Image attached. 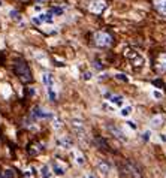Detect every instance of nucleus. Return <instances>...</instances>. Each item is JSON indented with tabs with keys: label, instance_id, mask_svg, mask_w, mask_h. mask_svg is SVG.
Instances as JSON below:
<instances>
[{
	"label": "nucleus",
	"instance_id": "1",
	"mask_svg": "<svg viewBox=\"0 0 166 178\" xmlns=\"http://www.w3.org/2000/svg\"><path fill=\"white\" fill-rule=\"evenodd\" d=\"M14 70H15V73H17L24 82H29V81L33 79L32 70H30V67H29V65H27L26 61H17V63L14 65Z\"/></svg>",
	"mask_w": 166,
	"mask_h": 178
},
{
	"label": "nucleus",
	"instance_id": "2",
	"mask_svg": "<svg viewBox=\"0 0 166 178\" xmlns=\"http://www.w3.org/2000/svg\"><path fill=\"white\" fill-rule=\"evenodd\" d=\"M124 56L129 58V61H130L135 67H142V66H144V63H145L144 57L141 56L138 51H133V49H126V51H124Z\"/></svg>",
	"mask_w": 166,
	"mask_h": 178
},
{
	"label": "nucleus",
	"instance_id": "3",
	"mask_svg": "<svg viewBox=\"0 0 166 178\" xmlns=\"http://www.w3.org/2000/svg\"><path fill=\"white\" fill-rule=\"evenodd\" d=\"M94 44L100 46V48H106V46H109L112 44V38L106 32H97L94 34Z\"/></svg>",
	"mask_w": 166,
	"mask_h": 178
},
{
	"label": "nucleus",
	"instance_id": "4",
	"mask_svg": "<svg viewBox=\"0 0 166 178\" xmlns=\"http://www.w3.org/2000/svg\"><path fill=\"white\" fill-rule=\"evenodd\" d=\"M72 129L75 130V133L78 135V138H79L81 141L85 139V126H84V121H82V120L73 118V120H72Z\"/></svg>",
	"mask_w": 166,
	"mask_h": 178
},
{
	"label": "nucleus",
	"instance_id": "5",
	"mask_svg": "<svg viewBox=\"0 0 166 178\" xmlns=\"http://www.w3.org/2000/svg\"><path fill=\"white\" fill-rule=\"evenodd\" d=\"M106 8V3H105V0H94V2H91V5H90V11L93 12V14H102V11Z\"/></svg>",
	"mask_w": 166,
	"mask_h": 178
},
{
	"label": "nucleus",
	"instance_id": "6",
	"mask_svg": "<svg viewBox=\"0 0 166 178\" xmlns=\"http://www.w3.org/2000/svg\"><path fill=\"white\" fill-rule=\"evenodd\" d=\"M127 169H129V172H130V175L133 178H144L142 172L139 171V168L136 166L133 162H130V160H127Z\"/></svg>",
	"mask_w": 166,
	"mask_h": 178
},
{
	"label": "nucleus",
	"instance_id": "7",
	"mask_svg": "<svg viewBox=\"0 0 166 178\" xmlns=\"http://www.w3.org/2000/svg\"><path fill=\"white\" fill-rule=\"evenodd\" d=\"M33 117L34 118H51L53 117V114L49 111H45V109H42V108H34L33 109Z\"/></svg>",
	"mask_w": 166,
	"mask_h": 178
},
{
	"label": "nucleus",
	"instance_id": "8",
	"mask_svg": "<svg viewBox=\"0 0 166 178\" xmlns=\"http://www.w3.org/2000/svg\"><path fill=\"white\" fill-rule=\"evenodd\" d=\"M108 130H109L111 133L114 135L117 139H120V141H123V142H124V141H127V138L124 136V133H123L120 129H117L115 126H108Z\"/></svg>",
	"mask_w": 166,
	"mask_h": 178
},
{
	"label": "nucleus",
	"instance_id": "9",
	"mask_svg": "<svg viewBox=\"0 0 166 178\" xmlns=\"http://www.w3.org/2000/svg\"><path fill=\"white\" fill-rule=\"evenodd\" d=\"M97 169H99L103 175H108L111 171V165L108 162H105V160H99V162H97Z\"/></svg>",
	"mask_w": 166,
	"mask_h": 178
},
{
	"label": "nucleus",
	"instance_id": "10",
	"mask_svg": "<svg viewBox=\"0 0 166 178\" xmlns=\"http://www.w3.org/2000/svg\"><path fill=\"white\" fill-rule=\"evenodd\" d=\"M57 144L60 145L61 148H70L72 147V139L69 136H61L57 139Z\"/></svg>",
	"mask_w": 166,
	"mask_h": 178
},
{
	"label": "nucleus",
	"instance_id": "11",
	"mask_svg": "<svg viewBox=\"0 0 166 178\" xmlns=\"http://www.w3.org/2000/svg\"><path fill=\"white\" fill-rule=\"evenodd\" d=\"M157 69L160 72H166V54H162L157 60Z\"/></svg>",
	"mask_w": 166,
	"mask_h": 178
},
{
	"label": "nucleus",
	"instance_id": "12",
	"mask_svg": "<svg viewBox=\"0 0 166 178\" xmlns=\"http://www.w3.org/2000/svg\"><path fill=\"white\" fill-rule=\"evenodd\" d=\"M106 97H108L114 105H118V106L123 105V96H118V94H106Z\"/></svg>",
	"mask_w": 166,
	"mask_h": 178
},
{
	"label": "nucleus",
	"instance_id": "13",
	"mask_svg": "<svg viewBox=\"0 0 166 178\" xmlns=\"http://www.w3.org/2000/svg\"><path fill=\"white\" fill-rule=\"evenodd\" d=\"M53 17H54V15H53L49 11L41 12V14H39V18L42 20V22H49V24H51V22H53Z\"/></svg>",
	"mask_w": 166,
	"mask_h": 178
},
{
	"label": "nucleus",
	"instance_id": "14",
	"mask_svg": "<svg viewBox=\"0 0 166 178\" xmlns=\"http://www.w3.org/2000/svg\"><path fill=\"white\" fill-rule=\"evenodd\" d=\"M42 81H44V84H45L46 89L54 85V79H53V77H51L49 73H44V75H42Z\"/></svg>",
	"mask_w": 166,
	"mask_h": 178
},
{
	"label": "nucleus",
	"instance_id": "15",
	"mask_svg": "<svg viewBox=\"0 0 166 178\" xmlns=\"http://www.w3.org/2000/svg\"><path fill=\"white\" fill-rule=\"evenodd\" d=\"M162 124H163V115H156V117L151 118V126L153 127H159Z\"/></svg>",
	"mask_w": 166,
	"mask_h": 178
},
{
	"label": "nucleus",
	"instance_id": "16",
	"mask_svg": "<svg viewBox=\"0 0 166 178\" xmlns=\"http://www.w3.org/2000/svg\"><path fill=\"white\" fill-rule=\"evenodd\" d=\"M156 8H157V11L160 12L162 15H166V0H159Z\"/></svg>",
	"mask_w": 166,
	"mask_h": 178
},
{
	"label": "nucleus",
	"instance_id": "17",
	"mask_svg": "<svg viewBox=\"0 0 166 178\" xmlns=\"http://www.w3.org/2000/svg\"><path fill=\"white\" fill-rule=\"evenodd\" d=\"M54 87H55V85H53V87H48V89H46V91H48V97H49V100H51V102H55V99H57V91H55Z\"/></svg>",
	"mask_w": 166,
	"mask_h": 178
},
{
	"label": "nucleus",
	"instance_id": "18",
	"mask_svg": "<svg viewBox=\"0 0 166 178\" xmlns=\"http://www.w3.org/2000/svg\"><path fill=\"white\" fill-rule=\"evenodd\" d=\"M49 12H51L53 15L60 17V15H63V14H65V9H63V8H60V6H55V8H53V9H49Z\"/></svg>",
	"mask_w": 166,
	"mask_h": 178
},
{
	"label": "nucleus",
	"instance_id": "19",
	"mask_svg": "<svg viewBox=\"0 0 166 178\" xmlns=\"http://www.w3.org/2000/svg\"><path fill=\"white\" fill-rule=\"evenodd\" d=\"M120 114H121L123 117H129V115L132 114V106H124V108L121 109V112H120Z\"/></svg>",
	"mask_w": 166,
	"mask_h": 178
},
{
	"label": "nucleus",
	"instance_id": "20",
	"mask_svg": "<svg viewBox=\"0 0 166 178\" xmlns=\"http://www.w3.org/2000/svg\"><path fill=\"white\" fill-rule=\"evenodd\" d=\"M96 142L100 145V148H105V150L108 148V144H106V141H105V139H102V138H97V139H96Z\"/></svg>",
	"mask_w": 166,
	"mask_h": 178
},
{
	"label": "nucleus",
	"instance_id": "21",
	"mask_svg": "<svg viewBox=\"0 0 166 178\" xmlns=\"http://www.w3.org/2000/svg\"><path fill=\"white\" fill-rule=\"evenodd\" d=\"M34 57H36V58H39V60L42 61V65H48V60L45 58L44 54H39V53H36V54H34Z\"/></svg>",
	"mask_w": 166,
	"mask_h": 178
},
{
	"label": "nucleus",
	"instance_id": "22",
	"mask_svg": "<svg viewBox=\"0 0 166 178\" xmlns=\"http://www.w3.org/2000/svg\"><path fill=\"white\" fill-rule=\"evenodd\" d=\"M115 78L118 79V81H123V82H127V81H129V78H127L124 73H117V75H115Z\"/></svg>",
	"mask_w": 166,
	"mask_h": 178
},
{
	"label": "nucleus",
	"instance_id": "23",
	"mask_svg": "<svg viewBox=\"0 0 166 178\" xmlns=\"http://www.w3.org/2000/svg\"><path fill=\"white\" fill-rule=\"evenodd\" d=\"M9 15H11V18H14V20H21L20 12H17V11H11L9 12Z\"/></svg>",
	"mask_w": 166,
	"mask_h": 178
},
{
	"label": "nucleus",
	"instance_id": "24",
	"mask_svg": "<svg viewBox=\"0 0 166 178\" xmlns=\"http://www.w3.org/2000/svg\"><path fill=\"white\" fill-rule=\"evenodd\" d=\"M15 177V172L14 171H11V169H6L5 171V178H14Z\"/></svg>",
	"mask_w": 166,
	"mask_h": 178
},
{
	"label": "nucleus",
	"instance_id": "25",
	"mask_svg": "<svg viewBox=\"0 0 166 178\" xmlns=\"http://www.w3.org/2000/svg\"><path fill=\"white\" fill-rule=\"evenodd\" d=\"M53 126H54V129H60V127H61V120H58V118H54V121H53Z\"/></svg>",
	"mask_w": 166,
	"mask_h": 178
},
{
	"label": "nucleus",
	"instance_id": "26",
	"mask_svg": "<svg viewBox=\"0 0 166 178\" xmlns=\"http://www.w3.org/2000/svg\"><path fill=\"white\" fill-rule=\"evenodd\" d=\"M32 21H33L34 24H36V26H41V24H42V20L39 18V15H36V17H33V18H32Z\"/></svg>",
	"mask_w": 166,
	"mask_h": 178
},
{
	"label": "nucleus",
	"instance_id": "27",
	"mask_svg": "<svg viewBox=\"0 0 166 178\" xmlns=\"http://www.w3.org/2000/svg\"><path fill=\"white\" fill-rule=\"evenodd\" d=\"M77 163L78 165H84V157L81 156L79 153H77Z\"/></svg>",
	"mask_w": 166,
	"mask_h": 178
},
{
	"label": "nucleus",
	"instance_id": "28",
	"mask_svg": "<svg viewBox=\"0 0 166 178\" xmlns=\"http://www.w3.org/2000/svg\"><path fill=\"white\" fill-rule=\"evenodd\" d=\"M150 136H151V132H150V130H147V132H144V135H142V139L147 142V141L150 139Z\"/></svg>",
	"mask_w": 166,
	"mask_h": 178
},
{
	"label": "nucleus",
	"instance_id": "29",
	"mask_svg": "<svg viewBox=\"0 0 166 178\" xmlns=\"http://www.w3.org/2000/svg\"><path fill=\"white\" fill-rule=\"evenodd\" d=\"M54 172H55V174H57V175H63V172H65V171H63L61 168L54 166Z\"/></svg>",
	"mask_w": 166,
	"mask_h": 178
},
{
	"label": "nucleus",
	"instance_id": "30",
	"mask_svg": "<svg viewBox=\"0 0 166 178\" xmlns=\"http://www.w3.org/2000/svg\"><path fill=\"white\" fill-rule=\"evenodd\" d=\"M91 77H93V75H91V72H85V73L82 75V78L85 79V81H89V79H91Z\"/></svg>",
	"mask_w": 166,
	"mask_h": 178
},
{
	"label": "nucleus",
	"instance_id": "31",
	"mask_svg": "<svg viewBox=\"0 0 166 178\" xmlns=\"http://www.w3.org/2000/svg\"><path fill=\"white\" fill-rule=\"evenodd\" d=\"M42 177H44V178H49V172H48V169H46V168L42 169Z\"/></svg>",
	"mask_w": 166,
	"mask_h": 178
},
{
	"label": "nucleus",
	"instance_id": "32",
	"mask_svg": "<svg viewBox=\"0 0 166 178\" xmlns=\"http://www.w3.org/2000/svg\"><path fill=\"white\" fill-rule=\"evenodd\" d=\"M153 96H154L156 99H160V97H162V93L157 91V90H154V91H153Z\"/></svg>",
	"mask_w": 166,
	"mask_h": 178
},
{
	"label": "nucleus",
	"instance_id": "33",
	"mask_svg": "<svg viewBox=\"0 0 166 178\" xmlns=\"http://www.w3.org/2000/svg\"><path fill=\"white\" fill-rule=\"evenodd\" d=\"M127 124H129V126H130L132 129H136V124H135L133 121H127Z\"/></svg>",
	"mask_w": 166,
	"mask_h": 178
},
{
	"label": "nucleus",
	"instance_id": "34",
	"mask_svg": "<svg viewBox=\"0 0 166 178\" xmlns=\"http://www.w3.org/2000/svg\"><path fill=\"white\" fill-rule=\"evenodd\" d=\"M94 67H97V69H102V65H99V61H94Z\"/></svg>",
	"mask_w": 166,
	"mask_h": 178
},
{
	"label": "nucleus",
	"instance_id": "35",
	"mask_svg": "<svg viewBox=\"0 0 166 178\" xmlns=\"http://www.w3.org/2000/svg\"><path fill=\"white\" fill-rule=\"evenodd\" d=\"M154 85H162V81H160V79H156V81H154Z\"/></svg>",
	"mask_w": 166,
	"mask_h": 178
},
{
	"label": "nucleus",
	"instance_id": "36",
	"mask_svg": "<svg viewBox=\"0 0 166 178\" xmlns=\"http://www.w3.org/2000/svg\"><path fill=\"white\" fill-rule=\"evenodd\" d=\"M160 139H162L163 142H166V133L165 135H160Z\"/></svg>",
	"mask_w": 166,
	"mask_h": 178
},
{
	"label": "nucleus",
	"instance_id": "37",
	"mask_svg": "<svg viewBox=\"0 0 166 178\" xmlns=\"http://www.w3.org/2000/svg\"><path fill=\"white\" fill-rule=\"evenodd\" d=\"M34 93H36V90H34V89H30V94H32V96H33Z\"/></svg>",
	"mask_w": 166,
	"mask_h": 178
},
{
	"label": "nucleus",
	"instance_id": "38",
	"mask_svg": "<svg viewBox=\"0 0 166 178\" xmlns=\"http://www.w3.org/2000/svg\"><path fill=\"white\" fill-rule=\"evenodd\" d=\"M2 6H3V2H2V0H0V8H2Z\"/></svg>",
	"mask_w": 166,
	"mask_h": 178
},
{
	"label": "nucleus",
	"instance_id": "39",
	"mask_svg": "<svg viewBox=\"0 0 166 178\" xmlns=\"http://www.w3.org/2000/svg\"><path fill=\"white\" fill-rule=\"evenodd\" d=\"M89 178H94V177H93V175H89Z\"/></svg>",
	"mask_w": 166,
	"mask_h": 178
}]
</instances>
